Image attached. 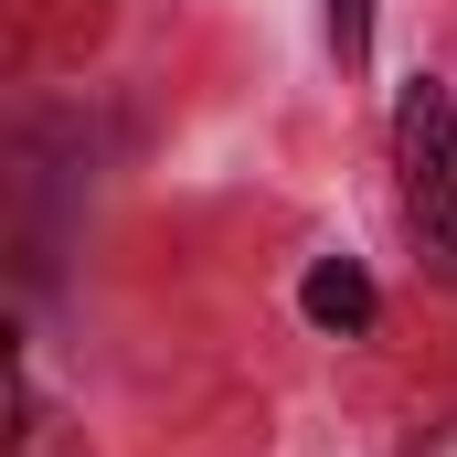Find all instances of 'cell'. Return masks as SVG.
I'll return each mask as SVG.
<instances>
[{
    "instance_id": "6da1fadb",
    "label": "cell",
    "mask_w": 457,
    "mask_h": 457,
    "mask_svg": "<svg viewBox=\"0 0 457 457\" xmlns=\"http://www.w3.org/2000/svg\"><path fill=\"white\" fill-rule=\"evenodd\" d=\"M394 160H404L415 245H426V266L457 287V107H447V86H404V107H394Z\"/></svg>"
},
{
    "instance_id": "3957f363",
    "label": "cell",
    "mask_w": 457,
    "mask_h": 457,
    "mask_svg": "<svg viewBox=\"0 0 457 457\" xmlns=\"http://www.w3.org/2000/svg\"><path fill=\"white\" fill-rule=\"evenodd\" d=\"M330 43H341V64L372 54V0H330Z\"/></svg>"
},
{
    "instance_id": "7a4b0ae2",
    "label": "cell",
    "mask_w": 457,
    "mask_h": 457,
    "mask_svg": "<svg viewBox=\"0 0 457 457\" xmlns=\"http://www.w3.org/2000/svg\"><path fill=\"white\" fill-rule=\"evenodd\" d=\"M298 298H309V320H320V330H372V277H361L351 255L309 266V287H298Z\"/></svg>"
}]
</instances>
